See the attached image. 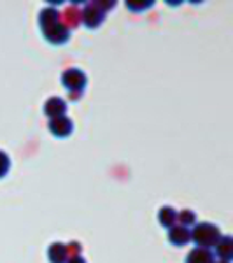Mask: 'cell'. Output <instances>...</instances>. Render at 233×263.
Returning a JSON list of instances; mask_svg holds the SVG:
<instances>
[{"instance_id": "1", "label": "cell", "mask_w": 233, "mask_h": 263, "mask_svg": "<svg viewBox=\"0 0 233 263\" xmlns=\"http://www.w3.org/2000/svg\"><path fill=\"white\" fill-rule=\"evenodd\" d=\"M221 239V230L214 223H198L191 230V240L198 248L210 249Z\"/></svg>"}, {"instance_id": "2", "label": "cell", "mask_w": 233, "mask_h": 263, "mask_svg": "<svg viewBox=\"0 0 233 263\" xmlns=\"http://www.w3.org/2000/svg\"><path fill=\"white\" fill-rule=\"evenodd\" d=\"M105 18V11L100 7L99 2H88L84 6V9H81V23L86 28H99L102 25V21Z\"/></svg>"}, {"instance_id": "3", "label": "cell", "mask_w": 233, "mask_h": 263, "mask_svg": "<svg viewBox=\"0 0 233 263\" xmlns=\"http://www.w3.org/2000/svg\"><path fill=\"white\" fill-rule=\"evenodd\" d=\"M62 84L69 90V93H74V91H81L86 88L88 84V78L83 70L79 69H69L62 74Z\"/></svg>"}, {"instance_id": "4", "label": "cell", "mask_w": 233, "mask_h": 263, "mask_svg": "<svg viewBox=\"0 0 233 263\" xmlns=\"http://www.w3.org/2000/svg\"><path fill=\"white\" fill-rule=\"evenodd\" d=\"M42 35H44V39L48 41L49 44L62 46V44H65V42H69L70 30L62 23V21H58V23L42 28Z\"/></svg>"}, {"instance_id": "5", "label": "cell", "mask_w": 233, "mask_h": 263, "mask_svg": "<svg viewBox=\"0 0 233 263\" xmlns=\"http://www.w3.org/2000/svg\"><path fill=\"white\" fill-rule=\"evenodd\" d=\"M48 128L54 137L65 139V137H69L72 132H74V123H72L70 118L60 116V118H54V120H49Z\"/></svg>"}, {"instance_id": "6", "label": "cell", "mask_w": 233, "mask_h": 263, "mask_svg": "<svg viewBox=\"0 0 233 263\" xmlns=\"http://www.w3.org/2000/svg\"><path fill=\"white\" fill-rule=\"evenodd\" d=\"M168 242L183 248V246L191 242V230L181 227V224H173L172 228H168Z\"/></svg>"}, {"instance_id": "7", "label": "cell", "mask_w": 233, "mask_h": 263, "mask_svg": "<svg viewBox=\"0 0 233 263\" xmlns=\"http://www.w3.org/2000/svg\"><path fill=\"white\" fill-rule=\"evenodd\" d=\"M65 112H67V102L63 99H60V97H51V99L46 100L44 114L49 118V120L65 116Z\"/></svg>"}, {"instance_id": "8", "label": "cell", "mask_w": 233, "mask_h": 263, "mask_svg": "<svg viewBox=\"0 0 233 263\" xmlns=\"http://www.w3.org/2000/svg\"><path fill=\"white\" fill-rule=\"evenodd\" d=\"M216 256L221 261H231L233 258V239L230 235H221V239L218 240V244L214 246Z\"/></svg>"}, {"instance_id": "9", "label": "cell", "mask_w": 233, "mask_h": 263, "mask_svg": "<svg viewBox=\"0 0 233 263\" xmlns=\"http://www.w3.org/2000/svg\"><path fill=\"white\" fill-rule=\"evenodd\" d=\"M60 21L63 25H65L69 30H74V28H77L79 25H81V9L75 6H69L65 7V11H63Z\"/></svg>"}, {"instance_id": "10", "label": "cell", "mask_w": 233, "mask_h": 263, "mask_svg": "<svg viewBox=\"0 0 233 263\" xmlns=\"http://www.w3.org/2000/svg\"><path fill=\"white\" fill-rule=\"evenodd\" d=\"M186 263H214V254L210 249L195 248L186 256Z\"/></svg>"}, {"instance_id": "11", "label": "cell", "mask_w": 233, "mask_h": 263, "mask_svg": "<svg viewBox=\"0 0 233 263\" xmlns=\"http://www.w3.org/2000/svg\"><path fill=\"white\" fill-rule=\"evenodd\" d=\"M49 263H65L67 261V248L63 242H53L48 248Z\"/></svg>"}, {"instance_id": "12", "label": "cell", "mask_w": 233, "mask_h": 263, "mask_svg": "<svg viewBox=\"0 0 233 263\" xmlns=\"http://www.w3.org/2000/svg\"><path fill=\"white\" fill-rule=\"evenodd\" d=\"M158 221L163 228H172L173 224H177V211L168 205L162 207L158 211Z\"/></svg>"}, {"instance_id": "13", "label": "cell", "mask_w": 233, "mask_h": 263, "mask_svg": "<svg viewBox=\"0 0 233 263\" xmlns=\"http://www.w3.org/2000/svg\"><path fill=\"white\" fill-rule=\"evenodd\" d=\"M60 21V12H58L54 7H46V9L41 11L39 14V27L41 30L46 27H49V25H54Z\"/></svg>"}, {"instance_id": "14", "label": "cell", "mask_w": 233, "mask_h": 263, "mask_svg": "<svg viewBox=\"0 0 233 263\" xmlns=\"http://www.w3.org/2000/svg\"><path fill=\"white\" fill-rule=\"evenodd\" d=\"M177 221L181 223V227L189 228L191 224L197 223V214L189 209H184V211H181V213H177Z\"/></svg>"}, {"instance_id": "15", "label": "cell", "mask_w": 233, "mask_h": 263, "mask_svg": "<svg viewBox=\"0 0 233 263\" xmlns=\"http://www.w3.org/2000/svg\"><path fill=\"white\" fill-rule=\"evenodd\" d=\"M126 6H128L130 11L142 12V11H146V9H149V7L154 6V2H152V0H144V2H126Z\"/></svg>"}, {"instance_id": "16", "label": "cell", "mask_w": 233, "mask_h": 263, "mask_svg": "<svg viewBox=\"0 0 233 263\" xmlns=\"http://www.w3.org/2000/svg\"><path fill=\"white\" fill-rule=\"evenodd\" d=\"M9 168H11L9 156H7L4 151H0V179H2V177L6 176L7 172H9Z\"/></svg>"}, {"instance_id": "17", "label": "cell", "mask_w": 233, "mask_h": 263, "mask_svg": "<svg viewBox=\"0 0 233 263\" xmlns=\"http://www.w3.org/2000/svg\"><path fill=\"white\" fill-rule=\"evenodd\" d=\"M65 248H67V256H79L83 251V246L81 242H77V240H72V242L69 244H65Z\"/></svg>"}, {"instance_id": "18", "label": "cell", "mask_w": 233, "mask_h": 263, "mask_svg": "<svg viewBox=\"0 0 233 263\" xmlns=\"http://www.w3.org/2000/svg\"><path fill=\"white\" fill-rule=\"evenodd\" d=\"M65 263H86V260L79 254V256H70V258H67V261Z\"/></svg>"}, {"instance_id": "19", "label": "cell", "mask_w": 233, "mask_h": 263, "mask_svg": "<svg viewBox=\"0 0 233 263\" xmlns=\"http://www.w3.org/2000/svg\"><path fill=\"white\" fill-rule=\"evenodd\" d=\"M83 97V93L81 91H74V93H69V100L72 102H75V100H79Z\"/></svg>"}, {"instance_id": "20", "label": "cell", "mask_w": 233, "mask_h": 263, "mask_svg": "<svg viewBox=\"0 0 233 263\" xmlns=\"http://www.w3.org/2000/svg\"><path fill=\"white\" fill-rule=\"evenodd\" d=\"M214 263H230V261H221V260H219V261H214Z\"/></svg>"}]
</instances>
